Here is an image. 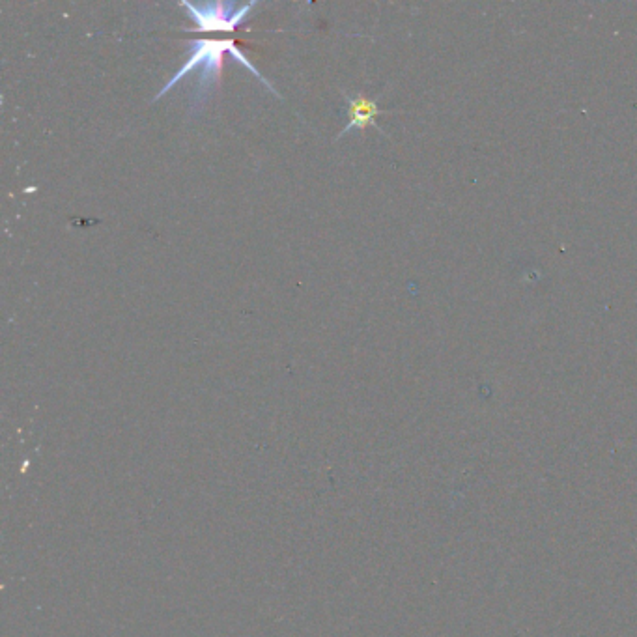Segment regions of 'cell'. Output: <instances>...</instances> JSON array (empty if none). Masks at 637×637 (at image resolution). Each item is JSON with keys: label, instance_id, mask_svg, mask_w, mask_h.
Wrapping results in <instances>:
<instances>
[{"label": "cell", "instance_id": "obj_1", "mask_svg": "<svg viewBox=\"0 0 637 637\" xmlns=\"http://www.w3.org/2000/svg\"><path fill=\"white\" fill-rule=\"evenodd\" d=\"M187 49H189V58L185 60L184 66L176 71L169 83L157 92L154 101L161 100L163 96H167L172 90V86L178 85L191 71L199 70V81H197L195 92H193L191 101H189V114L197 116V114L202 113V109L208 105V101L212 100L213 92L221 86V75H223V66H225V53H228L238 64L245 66L247 70L251 71L262 85L269 88V92L273 96L281 98L279 92L258 71L255 64L251 60H247V57L241 53L240 47L236 45L234 40H191V42H187Z\"/></svg>", "mask_w": 637, "mask_h": 637}, {"label": "cell", "instance_id": "obj_2", "mask_svg": "<svg viewBox=\"0 0 637 637\" xmlns=\"http://www.w3.org/2000/svg\"><path fill=\"white\" fill-rule=\"evenodd\" d=\"M178 6L187 10V15L195 23V29H184L185 32H234L258 6V2L236 4V2H206L191 4L182 0Z\"/></svg>", "mask_w": 637, "mask_h": 637}, {"label": "cell", "instance_id": "obj_3", "mask_svg": "<svg viewBox=\"0 0 637 637\" xmlns=\"http://www.w3.org/2000/svg\"><path fill=\"white\" fill-rule=\"evenodd\" d=\"M342 96L348 101V124L344 126V129L340 131L337 139H342L344 135H348L352 129H359V131H365L369 126H374L378 131H382L380 126L376 124V116L385 113L380 107H378V100H369L365 96H357V98H350L348 94L342 92ZM383 133V131H382Z\"/></svg>", "mask_w": 637, "mask_h": 637}]
</instances>
